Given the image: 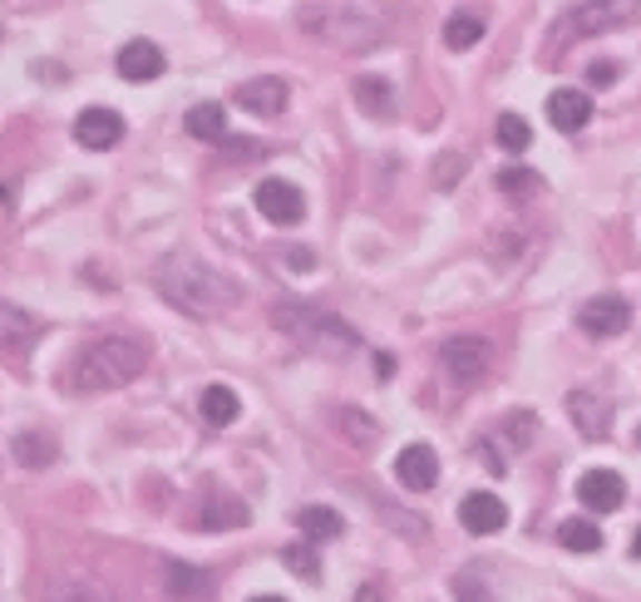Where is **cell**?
I'll use <instances>...</instances> for the list:
<instances>
[{
  "mask_svg": "<svg viewBox=\"0 0 641 602\" xmlns=\"http://www.w3.org/2000/svg\"><path fill=\"white\" fill-rule=\"evenodd\" d=\"M252 198H257V213H262V218H267V223H277V227L302 223V213H306L302 188H296V184H286V178H262Z\"/></svg>",
  "mask_w": 641,
  "mask_h": 602,
  "instance_id": "obj_7",
  "label": "cell"
},
{
  "mask_svg": "<svg viewBox=\"0 0 641 602\" xmlns=\"http://www.w3.org/2000/svg\"><path fill=\"white\" fill-rule=\"evenodd\" d=\"M632 553H637V559H641V529H637V543H632Z\"/></svg>",
  "mask_w": 641,
  "mask_h": 602,
  "instance_id": "obj_38",
  "label": "cell"
},
{
  "mask_svg": "<svg viewBox=\"0 0 641 602\" xmlns=\"http://www.w3.org/2000/svg\"><path fill=\"white\" fill-rule=\"evenodd\" d=\"M50 602H99V593H89L85 583H65V588H60V593H55Z\"/></svg>",
  "mask_w": 641,
  "mask_h": 602,
  "instance_id": "obj_33",
  "label": "cell"
},
{
  "mask_svg": "<svg viewBox=\"0 0 641 602\" xmlns=\"http://www.w3.org/2000/svg\"><path fill=\"white\" fill-rule=\"evenodd\" d=\"M548 124H553L558 134H578L592 124V99L582 95V89H553L548 95Z\"/></svg>",
  "mask_w": 641,
  "mask_h": 602,
  "instance_id": "obj_15",
  "label": "cell"
},
{
  "mask_svg": "<svg viewBox=\"0 0 641 602\" xmlns=\"http://www.w3.org/2000/svg\"><path fill=\"white\" fill-rule=\"evenodd\" d=\"M154 287L168 306H178L183 316H198V322L227 316L243 302V282L217 272L213 263H203V257H168V263H158Z\"/></svg>",
  "mask_w": 641,
  "mask_h": 602,
  "instance_id": "obj_1",
  "label": "cell"
},
{
  "mask_svg": "<svg viewBox=\"0 0 641 602\" xmlns=\"http://www.w3.org/2000/svg\"><path fill=\"white\" fill-rule=\"evenodd\" d=\"M578 326L588 336H602V341L622 336L627 326H632V302H622V297H592V302H582L578 306Z\"/></svg>",
  "mask_w": 641,
  "mask_h": 602,
  "instance_id": "obj_8",
  "label": "cell"
},
{
  "mask_svg": "<svg viewBox=\"0 0 641 602\" xmlns=\"http://www.w3.org/2000/svg\"><path fill=\"white\" fill-rule=\"evenodd\" d=\"M489 361H494V351L484 336H450L440 346V371L454 391H474L489 376Z\"/></svg>",
  "mask_w": 641,
  "mask_h": 602,
  "instance_id": "obj_6",
  "label": "cell"
},
{
  "mask_svg": "<svg viewBox=\"0 0 641 602\" xmlns=\"http://www.w3.org/2000/svg\"><path fill=\"white\" fill-rule=\"evenodd\" d=\"M286 263H292V272H312L316 257H312V253H286Z\"/></svg>",
  "mask_w": 641,
  "mask_h": 602,
  "instance_id": "obj_35",
  "label": "cell"
},
{
  "mask_svg": "<svg viewBox=\"0 0 641 602\" xmlns=\"http://www.w3.org/2000/svg\"><path fill=\"white\" fill-rule=\"evenodd\" d=\"M479 40H484V20H479L474 10H460V16L444 20V45H450V50H474Z\"/></svg>",
  "mask_w": 641,
  "mask_h": 602,
  "instance_id": "obj_27",
  "label": "cell"
},
{
  "mask_svg": "<svg viewBox=\"0 0 641 602\" xmlns=\"http://www.w3.org/2000/svg\"><path fill=\"white\" fill-rule=\"evenodd\" d=\"M286 99H292V89H286V79L277 75H262V79H247V85H237L233 105H243L247 114H257V119H277L286 109Z\"/></svg>",
  "mask_w": 641,
  "mask_h": 602,
  "instance_id": "obj_9",
  "label": "cell"
},
{
  "mask_svg": "<svg viewBox=\"0 0 641 602\" xmlns=\"http://www.w3.org/2000/svg\"><path fill=\"white\" fill-rule=\"evenodd\" d=\"M198 411H203V420H208L213 430H227L237 415H243V401H237L233 385H208L203 401H198Z\"/></svg>",
  "mask_w": 641,
  "mask_h": 602,
  "instance_id": "obj_19",
  "label": "cell"
},
{
  "mask_svg": "<svg viewBox=\"0 0 641 602\" xmlns=\"http://www.w3.org/2000/svg\"><path fill=\"white\" fill-rule=\"evenodd\" d=\"M641 16V0H582L572 6L563 20H558L553 40H548V60L563 55V45L572 40H592V36H607V30H622Z\"/></svg>",
  "mask_w": 641,
  "mask_h": 602,
  "instance_id": "obj_5",
  "label": "cell"
},
{
  "mask_svg": "<svg viewBox=\"0 0 641 602\" xmlns=\"http://www.w3.org/2000/svg\"><path fill=\"white\" fill-rule=\"evenodd\" d=\"M247 519H252V509L243 504V499L213 494L208 504H203V514H198V529H243Z\"/></svg>",
  "mask_w": 641,
  "mask_h": 602,
  "instance_id": "obj_21",
  "label": "cell"
},
{
  "mask_svg": "<svg viewBox=\"0 0 641 602\" xmlns=\"http://www.w3.org/2000/svg\"><path fill=\"white\" fill-rule=\"evenodd\" d=\"M148 366V341L139 336H99L79 351V361L70 366L75 391H119V385L139 381Z\"/></svg>",
  "mask_w": 641,
  "mask_h": 602,
  "instance_id": "obj_3",
  "label": "cell"
},
{
  "mask_svg": "<svg viewBox=\"0 0 641 602\" xmlns=\"http://www.w3.org/2000/svg\"><path fill=\"white\" fill-rule=\"evenodd\" d=\"M538 174H529V168H509V174H499V188L509 193V198H523V193H533Z\"/></svg>",
  "mask_w": 641,
  "mask_h": 602,
  "instance_id": "obj_30",
  "label": "cell"
},
{
  "mask_svg": "<svg viewBox=\"0 0 641 602\" xmlns=\"http://www.w3.org/2000/svg\"><path fill=\"white\" fill-rule=\"evenodd\" d=\"M272 326L286 332L302 351L312 356H326V361H346L361 351V332L351 322H341L336 312L316 302H277L272 306Z\"/></svg>",
  "mask_w": 641,
  "mask_h": 602,
  "instance_id": "obj_2",
  "label": "cell"
},
{
  "mask_svg": "<svg viewBox=\"0 0 641 602\" xmlns=\"http://www.w3.org/2000/svg\"><path fill=\"white\" fill-rule=\"evenodd\" d=\"M568 415H572V425H578L588 440H602L607 420H612V411H607V401L598 391H572L568 395Z\"/></svg>",
  "mask_w": 641,
  "mask_h": 602,
  "instance_id": "obj_18",
  "label": "cell"
},
{
  "mask_svg": "<svg viewBox=\"0 0 641 602\" xmlns=\"http://www.w3.org/2000/svg\"><path fill=\"white\" fill-rule=\"evenodd\" d=\"M183 129L193 134V139H203V144H223L227 139V109L223 105H193L188 109V119H183Z\"/></svg>",
  "mask_w": 641,
  "mask_h": 602,
  "instance_id": "obj_20",
  "label": "cell"
},
{
  "mask_svg": "<svg viewBox=\"0 0 641 602\" xmlns=\"http://www.w3.org/2000/svg\"><path fill=\"white\" fill-rule=\"evenodd\" d=\"M454 598H460V602H494V598H489V588L479 583L474 573H460V578H454Z\"/></svg>",
  "mask_w": 641,
  "mask_h": 602,
  "instance_id": "obj_31",
  "label": "cell"
},
{
  "mask_svg": "<svg viewBox=\"0 0 641 602\" xmlns=\"http://www.w3.org/2000/svg\"><path fill=\"white\" fill-rule=\"evenodd\" d=\"M494 139H499V149H509V154H523L533 144V129H529V119L523 114H499V124H494Z\"/></svg>",
  "mask_w": 641,
  "mask_h": 602,
  "instance_id": "obj_28",
  "label": "cell"
},
{
  "mask_svg": "<svg viewBox=\"0 0 641 602\" xmlns=\"http://www.w3.org/2000/svg\"><path fill=\"white\" fill-rule=\"evenodd\" d=\"M10 208H16V184H0V218H10Z\"/></svg>",
  "mask_w": 641,
  "mask_h": 602,
  "instance_id": "obj_34",
  "label": "cell"
},
{
  "mask_svg": "<svg viewBox=\"0 0 641 602\" xmlns=\"http://www.w3.org/2000/svg\"><path fill=\"white\" fill-rule=\"evenodd\" d=\"M395 480L405 484L410 494H425L440 484V454H434L430 445H405L395 460Z\"/></svg>",
  "mask_w": 641,
  "mask_h": 602,
  "instance_id": "obj_12",
  "label": "cell"
},
{
  "mask_svg": "<svg viewBox=\"0 0 641 602\" xmlns=\"http://www.w3.org/2000/svg\"><path fill=\"white\" fill-rule=\"evenodd\" d=\"M375 371H381V376H395V356H375Z\"/></svg>",
  "mask_w": 641,
  "mask_h": 602,
  "instance_id": "obj_37",
  "label": "cell"
},
{
  "mask_svg": "<svg viewBox=\"0 0 641 602\" xmlns=\"http://www.w3.org/2000/svg\"><path fill=\"white\" fill-rule=\"evenodd\" d=\"M296 26L306 30L312 40L331 45V50H371V45L385 40V26L375 16H365L356 6H336V0H316V6L296 10Z\"/></svg>",
  "mask_w": 641,
  "mask_h": 602,
  "instance_id": "obj_4",
  "label": "cell"
},
{
  "mask_svg": "<svg viewBox=\"0 0 641 602\" xmlns=\"http://www.w3.org/2000/svg\"><path fill=\"white\" fill-rule=\"evenodd\" d=\"M460 524L474 533V539H489V533H499L509 524V509H503V499H494L489 490H474L460 504Z\"/></svg>",
  "mask_w": 641,
  "mask_h": 602,
  "instance_id": "obj_13",
  "label": "cell"
},
{
  "mask_svg": "<svg viewBox=\"0 0 641 602\" xmlns=\"http://www.w3.org/2000/svg\"><path fill=\"white\" fill-rule=\"evenodd\" d=\"M114 65H119V75L129 79V85H148V79L164 75V50H158L154 40H129Z\"/></svg>",
  "mask_w": 641,
  "mask_h": 602,
  "instance_id": "obj_16",
  "label": "cell"
},
{
  "mask_svg": "<svg viewBox=\"0 0 641 602\" xmlns=\"http://www.w3.org/2000/svg\"><path fill=\"white\" fill-rule=\"evenodd\" d=\"M282 563L292 568L296 578H306V583H320V553H316L312 539H302V543H292V549H282Z\"/></svg>",
  "mask_w": 641,
  "mask_h": 602,
  "instance_id": "obj_29",
  "label": "cell"
},
{
  "mask_svg": "<svg viewBox=\"0 0 641 602\" xmlns=\"http://www.w3.org/2000/svg\"><path fill=\"white\" fill-rule=\"evenodd\" d=\"M617 75H622V65H617V60H592V70H588V79H592V85H617Z\"/></svg>",
  "mask_w": 641,
  "mask_h": 602,
  "instance_id": "obj_32",
  "label": "cell"
},
{
  "mask_svg": "<svg viewBox=\"0 0 641 602\" xmlns=\"http://www.w3.org/2000/svg\"><path fill=\"white\" fill-rule=\"evenodd\" d=\"M75 139L85 144V149L105 154V149H114V144L124 139V119H119L114 109H105V105H89V109L75 119Z\"/></svg>",
  "mask_w": 641,
  "mask_h": 602,
  "instance_id": "obj_11",
  "label": "cell"
},
{
  "mask_svg": "<svg viewBox=\"0 0 641 602\" xmlns=\"http://www.w3.org/2000/svg\"><path fill=\"white\" fill-rule=\"evenodd\" d=\"M36 341V316L16 302H0V356H20Z\"/></svg>",
  "mask_w": 641,
  "mask_h": 602,
  "instance_id": "obj_17",
  "label": "cell"
},
{
  "mask_svg": "<svg viewBox=\"0 0 641 602\" xmlns=\"http://www.w3.org/2000/svg\"><path fill=\"white\" fill-rule=\"evenodd\" d=\"M356 602H385V593H381V588H375V583H365L361 593H356Z\"/></svg>",
  "mask_w": 641,
  "mask_h": 602,
  "instance_id": "obj_36",
  "label": "cell"
},
{
  "mask_svg": "<svg viewBox=\"0 0 641 602\" xmlns=\"http://www.w3.org/2000/svg\"><path fill=\"white\" fill-rule=\"evenodd\" d=\"M252 602H286V598H252Z\"/></svg>",
  "mask_w": 641,
  "mask_h": 602,
  "instance_id": "obj_39",
  "label": "cell"
},
{
  "mask_svg": "<svg viewBox=\"0 0 641 602\" xmlns=\"http://www.w3.org/2000/svg\"><path fill=\"white\" fill-rule=\"evenodd\" d=\"M578 499L592 509V514H617L627 499V480L617 470H588L578 480Z\"/></svg>",
  "mask_w": 641,
  "mask_h": 602,
  "instance_id": "obj_10",
  "label": "cell"
},
{
  "mask_svg": "<svg viewBox=\"0 0 641 602\" xmlns=\"http://www.w3.org/2000/svg\"><path fill=\"white\" fill-rule=\"evenodd\" d=\"M296 529H302L312 543H331V539H341V533H346V524H341V514H336V509H326V504L296 509Z\"/></svg>",
  "mask_w": 641,
  "mask_h": 602,
  "instance_id": "obj_22",
  "label": "cell"
},
{
  "mask_svg": "<svg viewBox=\"0 0 641 602\" xmlns=\"http://www.w3.org/2000/svg\"><path fill=\"white\" fill-rule=\"evenodd\" d=\"M558 543H563L568 553H598L602 529L592 524V519H563V524H558Z\"/></svg>",
  "mask_w": 641,
  "mask_h": 602,
  "instance_id": "obj_25",
  "label": "cell"
},
{
  "mask_svg": "<svg viewBox=\"0 0 641 602\" xmlns=\"http://www.w3.org/2000/svg\"><path fill=\"white\" fill-rule=\"evenodd\" d=\"M637 440H641V435H637Z\"/></svg>",
  "mask_w": 641,
  "mask_h": 602,
  "instance_id": "obj_40",
  "label": "cell"
},
{
  "mask_svg": "<svg viewBox=\"0 0 641 602\" xmlns=\"http://www.w3.org/2000/svg\"><path fill=\"white\" fill-rule=\"evenodd\" d=\"M356 99H361V109L371 114V119H395V95H391V85H385V79L361 75L356 79Z\"/></svg>",
  "mask_w": 641,
  "mask_h": 602,
  "instance_id": "obj_24",
  "label": "cell"
},
{
  "mask_svg": "<svg viewBox=\"0 0 641 602\" xmlns=\"http://www.w3.org/2000/svg\"><path fill=\"white\" fill-rule=\"evenodd\" d=\"M164 583H168V598H178V602H208L217 593V578L208 573V568H193V563H178V559H168L164 563Z\"/></svg>",
  "mask_w": 641,
  "mask_h": 602,
  "instance_id": "obj_14",
  "label": "cell"
},
{
  "mask_svg": "<svg viewBox=\"0 0 641 602\" xmlns=\"http://www.w3.org/2000/svg\"><path fill=\"white\" fill-rule=\"evenodd\" d=\"M10 454H16V460L26 464V470H45V464H55L60 445H55V435H45V430H26V435H16Z\"/></svg>",
  "mask_w": 641,
  "mask_h": 602,
  "instance_id": "obj_23",
  "label": "cell"
},
{
  "mask_svg": "<svg viewBox=\"0 0 641 602\" xmlns=\"http://www.w3.org/2000/svg\"><path fill=\"white\" fill-rule=\"evenodd\" d=\"M336 430H341V435H346L356 450H371V445H375V435H381V425H375V420L365 415V411H356V405L336 411Z\"/></svg>",
  "mask_w": 641,
  "mask_h": 602,
  "instance_id": "obj_26",
  "label": "cell"
}]
</instances>
